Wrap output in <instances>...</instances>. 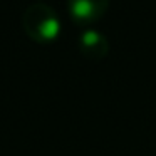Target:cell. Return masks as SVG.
I'll return each instance as SVG.
<instances>
[{
	"instance_id": "1",
	"label": "cell",
	"mask_w": 156,
	"mask_h": 156,
	"mask_svg": "<svg viewBox=\"0 0 156 156\" xmlns=\"http://www.w3.org/2000/svg\"><path fill=\"white\" fill-rule=\"evenodd\" d=\"M22 27L37 42H45L57 35L61 24H59L55 12L49 5L35 2L25 9L22 15Z\"/></svg>"
},
{
	"instance_id": "2",
	"label": "cell",
	"mask_w": 156,
	"mask_h": 156,
	"mask_svg": "<svg viewBox=\"0 0 156 156\" xmlns=\"http://www.w3.org/2000/svg\"><path fill=\"white\" fill-rule=\"evenodd\" d=\"M109 0H69V10L74 20L91 22L98 20L106 12Z\"/></svg>"
},
{
	"instance_id": "3",
	"label": "cell",
	"mask_w": 156,
	"mask_h": 156,
	"mask_svg": "<svg viewBox=\"0 0 156 156\" xmlns=\"http://www.w3.org/2000/svg\"><path fill=\"white\" fill-rule=\"evenodd\" d=\"M81 51L92 59H99L108 51V41L98 30H86L81 35Z\"/></svg>"
}]
</instances>
